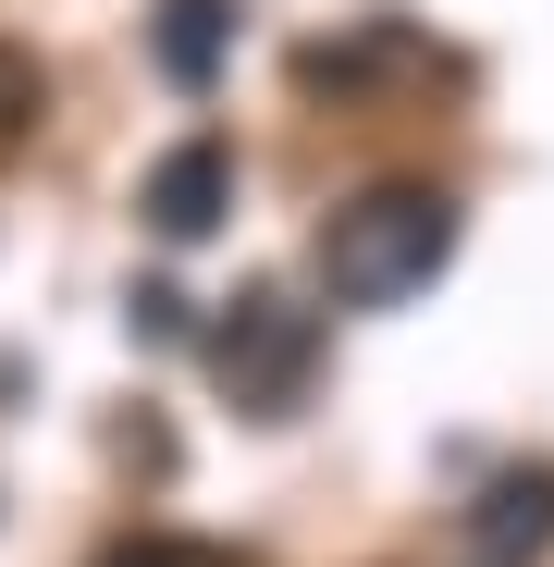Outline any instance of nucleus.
Here are the masks:
<instances>
[{"label":"nucleus","mask_w":554,"mask_h":567,"mask_svg":"<svg viewBox=\"0 0 554 567\" xmlns=\"http://www.w3.org/2000/svg\"><path fill=\"white\" fill-rule=\"evenodd\" d=\"M443 259H456V198H443V185H357V198L321 223V284L345 309L431 297Z\"/></svg>","instance_id":"f257e3e1"},{"label":"nucleus","mask_w":554,"mask_h":567,"mask_svg":"<svg viewBox=\"0 0 554 567\" xmlns=\"http://www.w3.org/2000/svg\"><path fill=\"white\" fill-rule=\"evenodd\" d=\"M210 370H222V395H234L247 420H284V408L309 395V370H321V321L259 284V297H234V321L210 333Z\"/></svg>","instance_id":"f03ea898"},{"label":"nucleus","mask_w":554,"mask_h":567,"mask_svg":"<svg viewBox=\"0 0 554 567\" xmlns=\"http://www.w3.org/2000/svg\"><path fill=\"white\" fill-rule=\"evenodd\" d=\"M136 210H148V235H160V247H198V235L234 210V148H222V136H185L173 161H148Z\"/></svg>","instance_id":"7ed1b4c3"},{"label":"nucleus","mask_w":554,"mask_h":567,"mask_svg":"<svg viewBox=\"0 0 554 567\" xmlns=\"http://www.w3.org/2000/svg\"><path fill=\"white\" fill-rule=\"evenodd\" d=\"M542 543H554V468H505V482L481 494V518H469V555L481 567H518Z\"/></svg>","instance_id":"20e7f679"},{"label":"nucleus","mask_w":554,"mask_h":567,"mask_svg":"<svg viewBox=\"0 0 554 567\" xmlns=\"http://www.w3.org/2000/svg\"><path fill=\"white\" fill-rule=\"evenodd\" d=\"M148 50H160V74H173V86H210V74L234 62V0H160Z\"/></svg>","instance_id":"39448f33"},{"label":"nucleus","mask_w":554,"mask_h":567,"mask_svg":"<svg viewBox=\"0 0 554 567\" xmlns=\"http://www.w3.org/2000/svg\"><path fill=\"white\" fill-rule=\"evenodd\" d=\"M25 112H38V62H25V50H13V38H0V136H13V124H25Z\"/></svg>","instance_id":"423d86ee"},{"label":"nucleus","mask_w":554,"mask_h":567,"mask_svg":"<svg viewBox=\"0 0 554 567\" xmlns=\"http://www.w3.org/2000/svg\"><path fill=\"white\" fill-rule=\"evenodd\" d=\"M112 567H222V555H185V543H136V555H112Z\"/></svg>","instance_id":"0eeeda50"}]
</instances>
